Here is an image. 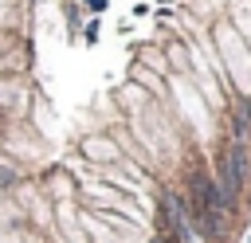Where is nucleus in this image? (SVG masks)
Returning <instances> with one entry per match:
<instances>
[{"label":"nucleus","instance_id":"nucleus-1","mask_svg":"<svg viewBox=\"0 0 251 243\" xmlns=\"http://www.w3.org/2000/svg\"><path fill=\"white\" fill-rule=\"evenodd\" d=\"M176 235H180V243H196V239H192V231H176Z\"/></svg>","mask_w":251,"mask_h":243},{"label":"nucleus","instance_id":"nucleus-2","mask_svg":"<svg viewBox=\"0 0 251 243\" xmlns=\"http://www.w3.org/2000/svg\"><path fill=\"white\" fill-rule=\"evenodd\" d=\"M247 114H251V98H247Z\"/></svg>","mask_w":251,"mask_h":243}]
</instances>
